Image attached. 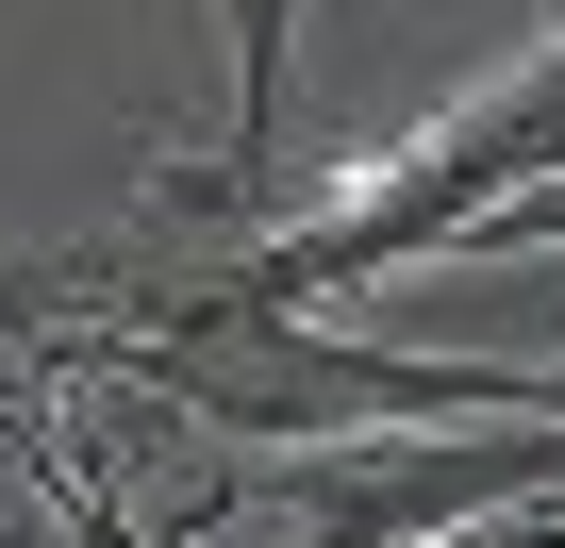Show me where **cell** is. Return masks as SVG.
I'll return each mask as SVG.
<instances>
[{
  "instance_id": "3",
  "label": "cell",
  "mask_w": 565,
  "mask_h": 548,
  "mask_svg": "<svg viewBox=\"0 0 565 548\" xmlns=\"http://www.w3.org/2000/svg\"><path fill=\"white\" fill-rule=\"evenodd\" d=\"M0 548H84V531H67V498H51V465H34V449H0Z\"/></svg>"
},
{
  "instance_id": "1",
  "label": "cell",
  "mask_w": 565,
  "mask_h": 548,
  "mask_svg": "<svg viewBox=\"0 0 565 548\" xmlns=\"http://www.w3.org/2000/svg\"><path fill=\"white\" fill-rule=\"evenodd\" d=\"M532 498H565V416H449V432H350L249 465V515L282 548H449Z\"/></svg>"
},
{
  "instance_id": "4",
  "label": "cell",
  "mask_w": 565,
  "mask_h": 548,
  "mask_svg": "<svg viewBox=\"0 0 565 548\" xmlns=\"http://www.w3.org/2000/svg\"><path fill=\"white\" fill-rule=\"evenodd\" d=\"M532 18H548V34H565V0H532Z\"/></svg>"
},
{
  "instance_id": "2",
  "label": "cell",
  "mask_w": 565,
  "mask_h": 548,
  "mask_svg": "<svg viewBox=\"0 0 565 548\" xmlns=\"http://www.w3.org/2000/svg\"><path fill=\"white\" fill-rule=\"evenodd\" d=\"M300 18L317 0H216V34H233V133L216 150H167L134 183V216H249L282 233L300 200H282V84H300Z\"/></svg>"
}]
</instances>
